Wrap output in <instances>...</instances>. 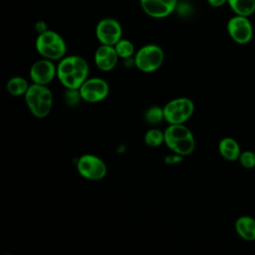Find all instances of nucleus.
<instances>
[{"instance_id":"1","label":"nucleus","mask_w":255,"mask_h":255,"mask_svg":"<svg viewBox=\"0 0 255 255\" xmlns=\"http://www.w3.org/2000/svg\"><path fill=\"white\" fill-rule=\"evenodd\" d=\"M24 98L27 108L34 117L43 119L50 114L53 105V95L46 85L33 83L29 86Z\"/></svg>"},{"instance_id":"2","label":"nucleus","mask_w":255,"mask_h":255,"mask_svg":"<svg viewBox=\"0 0 255 255\" xmlns=\"http://www.w3.org/2000/svg\"><path fill=\"white\" fill-rule=\"evenodd\" d=\"M36 50L45 59L61 60L65 57L67 46L64 39L55 31L45 30L36 39Z\"/></svg>"},{"instance_id":"3","label":"nucleus","mask_w":255,"mask_h":255,"mask_svg":"<svg viewBox=\"0 0 255 255\" xmlns=\"http://www.w3.org/2000/svg\"><path fill=\"white\" fill-rule=\"evenodd\" d=\"M163 60V51L155 44H147L142 46L134 55V65L143 73L155 72L161 67Z\"/></svg>"},{"instance_id":"4","label":"nucleus","mask_w":255,"mask_h":255,"mask_svg":"<svg viewBox=\"0 0 255 255\" xmlns=\"http://www.w3.org/2000/svg\"><path fill=\"white\" fill-rule=\"evenodd\" d=\"M162 109L164 121L169 125L184 124L193 115L194 104L190 99L180 97L169 101Z\"/></svg>"},{"instance_id":"5","label":"nucleus","mask_w":255,"mask_h":255,"mask_svg":"<svg viewBox=\"0 0 255 255\" xmlns=\"http://www.w3.org/2000/svg\"><path fill=\"white\" fill-rule=\"evenodd\" d=\"M79 174L89 180H101L107 174V165L102 158L95 154L87 153L80 156L77 161Z\"/></svg>"},{"instance_id":"6","label":"nucleus","mask_w":255,"mask_h":255,"mask_svg":"<svg viewBox=\"0 0 255 255\" xmlns=\"http://www.w3.org/2000/svg\"><path fill=\"white\" fill-rule=\"evenodd\" d=\"M227 32L237 44H247L253 38V26L249 17L235 14L227 22Z\"/></svg>"},{"instance_id":"7","label":"nucleus","mask_w":255,"mask_h":255,"mask_svg":"<svg viewBox=\"0 0 255 255\" xmlns=\"http://www.w3.org/2000/svg\"><path fill=\"white\" fill-rule=\"evenodd\" d=\"M82 100L94 104L105 100L110 92L109 84L102 78H88L79 89Z\"/></svg>"},{"instance_id":"8","label":"nucleus","mask_w":255,"mask_h":255,"mask_svg":"<svg viewBox=\"0 0 255 255\" xmlns=\"http://www.w3.org/2000/svg\"><path fill=\"white\" fill-rule=\"evenodd\" d=\"M122 26L114 18L102 19L97 24L96 36L101 44L115 46L122 39Z\"/></svg>"},{"instance_id":"9","label":"nucleus","mask_w":255,"mask_h":255,"mask_svg":"<svg viewBox=\"0 0 255 255\" xmlns=\"http://www.w3.org/2000/svg\"><path fill=\"white\" fill-rule=\"evenodd\" d=\"M29 75L33 83L47 86L57 77V67L53 61L43 58L32 65Z\"/></svg>"},{"instance_id":"10","label":"nucleus","mask_w":255,"mask_h":255,"mask_svg":"<svg viewBox=\"0 0 255 255\" xmlns=\"http://www.w3.org/2000/svg\"><path fill=\"white\" fill-rule=\"evenodd\" d=\"M73 73H80L81 75L88 78L89 65L84 58L73 55L64 57L60 60L57 66V78Z\"/></svg>"},{"instance_id":"11","label":"nucleus","mask_w":255,"mask_h":255,"mask_svg":"<svg viewBox=\"0 0 255 255\" xmlns=\"http://www.w3.org/2000/svg\"><path fill=\"white\" fill-rule=\"evenodd\" d=\"M142 10L152 18H164L170 15L177 0H139Z\"/></svg>"},{"instance_id":"12","label":"nucleus","mask_w":255,"mask_h":255,"mask_svg":"<svg viewBox=\"0 0 255 255\" xmlns=\"http://www.w3.org/2000/svg\"><path fill=\"white\" fill-rule=\"evenodd\" d=\"M95 64L97 67L105 72L113 70L119 60V56L114 46L102 44L95 52Z\"/></svg>"},{"instance_id":"13","label":"nucleus","mask_w":255,"mask_h":255,"mask_svg":"<svg viewBox=\"0 0 255 255\" xmlns=\"http://www.w3.org/2000/svg\"><path fill=\"white\" fill-rule=\"evenodd\" d=\"M235 229L238 235L246 241L255 240V219L250 216H240L235 222Z\"/></svg>"},{"instance_id":"14","label":"nucleus","mask_w":255,"mask_h":255,"mask_svg":"<svg viewBox=\"0 0 255 255\" xmlns=\"http://www.w3.org/2000/svg\"><path fill=\"white\" fill-rule=\"evenodd\" d=\"M218 149L221 156L229 161H234L239 158L240 147L238 142L232 137H224L219 141Z\"/></svg>"},{"instance_id":"15","label":"nucleus","mask_w":255,"mask_h":255,"mask_svg":"<svg viewBox=\"0 0 255 255\" xmlns=\"http://www.w3.org/2000/svg\"><path fill=\"white\" fill-rule=\"evenodd\" d=\"M227 4L237 15L249 17L255 12V0H228Z\"/></svg>"},{"instance_id":"16","label":"nucleus","mask_w":255,"mask_h":255,"mask_svg":"<svg viewBox=\"0 0 255 255\" xmlns=\"http://www.w3.org/2000/svg\"><path fill=\"white\" fill-rule=\"evenodd\" d=\"M29 84L27 80L23 77L20 76H15L12 77L8 80L6 84V89L8 93L14 97H19V96H24L29 89Z\"/></svg>"},{"instance_id":"17","label":"nucleus","mask_w":255,"mask_h":255,"mask_svg":"<svg viewBox=\"0 0 255 255\" xmlns=\"http://www.w3.org/2000/svg\"><path fill=\"white\" fill-rule=\"evenodd\" d=\"M144 142L150 147H157L164 143V131L158 128H149L144 134Z\"/></svg>"},{"instance_id":"18","label":"nucleus","mask_w":255,"mask_h":255,"mask_svg":"<svg viewBox=\"0 0 255 255\" xmlns=\"http://www.w3.org/2000/svg\"><path fill=\"white\" fill-rule=\"evenodd\" d=\"M114 47L121 59H128L134 55V46L128 39H121Z\"/></svg>"},{"instance_id":"19","label":"nucleus","mask_w":255,"mask_h":255,"mask_svg":"<svg viewBox=\"0 0 255 255\" xmlns=\"http://www.w3.org/2000/svg\"><path fill=\"white\" fill-rule=\"evenodd\" d=\"M144 119L147 124L155 126L160 124L164 120V115H163V109L153 106L150 107L146 112L144 113Z\"/></svg>"},{"instance_id":"20","label":"nucleus","mask_w":255,"mask_h":255,"mask_svg":"<svg viewBox=\"0 0 255 255\" xmlns=\"http://www.w3.org/2000/svg\"><path fill=\"white\" fill-rule=\"evenodd\" d=\"M240 164L245 168H253L255 167V152L251 150H245L239 155Z\"/></svg>"},{"instance_id":"21","label":"nucleus","mask_w":255,"mask_h":255,"mask_svg":"<svg viewBox=\"0 0 255 255\" xmlns=\"http://www.w3.org/2000/svg\"><path fill=\"white\" fill-rule=\"evenodd\" d=\"M81 95L79 90H69L67 89L66 92V102L69 105H76L78 104L79 100H81Z\"/></svg>"},{"instance_id":"22","label":"nucleus","mask_w":255,"mask_h":255,"mask_svg":"<svg viewBox=\"0 0 255 255\" xmlns=\"http://www.w3.org/2000/svg\"><path fill=\"white\" fill-rule=\"evenodd\" d=\"M227 1H228V0H207L208 4H209L210 6H212V7H215V8L223 6L224 4L227 3Z\"/></svg>"}]
</instances>
